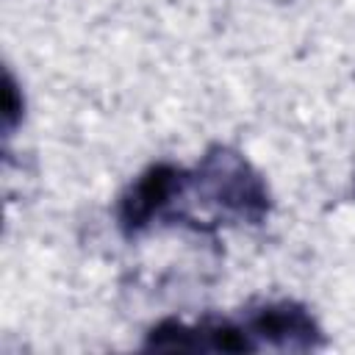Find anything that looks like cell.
I'll return each instance as SVG.
<instances>
[{
    "label": "cell",
    "instance_id": "6da1fadb",
    "mask_svg": "<svg viewBox=\"0 0 355 355\" xmlns=\"http://www.w3.org/2000/svg\"><path fill=\"white\" fill-rule=\"evenodd\" d=\"M214 216L236 225H261L272 211V194L261 172L233 147L211 144L191 169L189 186Z\"/></svg>",
    "mask_w": 355,
    "mask_h": 355
},
{
    "label": "cell",
    "instance_id": "7a4b0ae2",
    "mask_svg": "<svg viewBox=\"0 0 355 355\" xmlns=\"http://www.w3.org/2000/svg\"><path fill=\"white\" fill-rule=\"evenodd\" d=\"M191 172L175 166L169 161H158L147 166L119 197L116 202V225L119 230L133 239L155 225L161 216H169L172 208L189 194Z\"/></svg>",
    "mask_w": 355,
    "mask_h": 355
},
{
    "label": "cell",
    "instance_id": "3957f363",
    "mask_svg": "<svg viewBox=\"0 0 355 355\" xmlns=\"http://www.w3.org/2000/svg\"><path fill=\"white\" fill-rule=\"evenodd\" d=\"M244 330L261 347L280 352H311L324 347V333L313 313L294 300H263L241 313Z\"/></svg>",
    "mask_w": 355,
    "mask_h": 355
},
{
    "label": "cell",
    "instance_id": "277c9868",
    "mask_svg": "<svg viewBox=\"0 0 355 355\" xmlns=\"http://www.w3.org/2000/svg\"><path fill=\"white\" fill-rule=\"evenodd\" d=\"M144 349H166V352H255L258 344L244 330L241 322L208 316L197 324L180 319H164L150 327L144 338Z\"/></svg>",
    "mask_w": 355,
    "mask_h": 355
},
{
    "label": "cell",
    "instance_id": "5b68a950",
    "mask_svg": "<svg viewBox=\"0 0 355 355\" xmlns=\"http://www.w3.org/2000/svg\"><path fill=\"white\" fill-rule=\"evenodd\" d=\"M25 116V97L22 89L17 86L14 75L6 69V80H3V133L11 136L17 130V125Z\"/></svg>",
    "mask_w": 355,
    "mask_h": 355
}]
</instances>
